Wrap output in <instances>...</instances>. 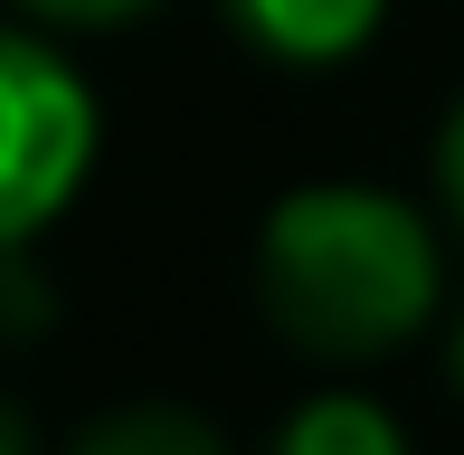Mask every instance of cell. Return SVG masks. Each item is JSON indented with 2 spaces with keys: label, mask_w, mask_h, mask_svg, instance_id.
I'll return each instance as SVG.
<instances>
[{
  "label": "cell",
  "mask_w": 464,
  "mask_h": 455,
  "mask_svg": "<svg viewBox=\"0 0 464 455\" xmlns=\"http://www.w3.org/2000/svg\"><path fill=\"white\" fill-rule=\"evenodd\" d=\"M256 285L285 342L361 361V351L408 342L436 314V237L408 199L323 180V190L276 199L266 247H256Z\"/></svg>",
  "instance_id": "cell-1"
},
{
  "label": "cell",
  "mask_w": 464,
  "mask_h": 455,
  "mask_svg": "<svg viewBox=\"0 0 464 455\" xmlns=\"http://www.w3.org/2000/svg\"><path fill=\"white\" fill-rule=\"evenodd\" d=\"M95 171V95L48 38L0 29V257L29 247Z\"/></svg>",
  "instance_id": "cell-2"
},
{
  "label": "cell",
  "mask_w": 464,
  "mask_h": 455,
  "mask_svg": "<svg viewBox=\"0 0 464 455\" xmlns=\"http://www.w3.org/2000/svg\"><path fill=\"white\" fill-rule=\"evenodd\" d=\"M379 10H389V0H227V19H237L256 48L304 57V67H323V57H351V48L379 29Z\"/></svg>",
  "instance_id": "cell-3"
},
{
  "label": "cell",
  "mask_w": 464,
  "mask_h": 455,
  "mask_svg": "<svg viewBox=\"0 0 464 455\" xmlns=\"http://www.w3.org/2000/svg\"><path fill=\"white\" fill-rule=\"evenodd\" d=\"M276 455H408V437H398V418L370 408V399H313V408L285 418Z\"/></svg>",
  "instance_id": "cell-4"
},
{
  "label": "cell",
  "mask_w": 464,
  "mask_h": 455,
  "mask_svg": "<svg viewBox=\"0 0 464 455\" xmlns=\"http://www.w3.org/2000/svg\"><path fill=\"white\" fill-rule=\"evenodd\" d=\"M76 455H227L189 408H114L104 427L76 437Z\"/></svg>",
  "instance_id": "cell-5"
},
{
  "label": "cell",
  "mask_w": 464,
  "mask_h": 455,
  "mask_svg": "<svg viewBox=\"0 0 464 455\" xmlns=\"http://www.w3.org/2000/svg\"><path fill=\"white\" fill-rule=\"evenodd\" d=\"M29 10L76 19V29H104V19H133V10H152V0H29Z\"/></svg>",
  "instance_id": "cell-6"
},
{
  "label": "cell",
  "mask_w": 464,
  "mask_h": 455,
  "mask_svg": "<svg viewBox=\"0 0 464 455\" xmlns=\"http://www.w3.org/2000/svg\"><path fill=\"white\" fill-rule=\"evenodd\" d=\"M436 180H446V199H455V218H464V105L446 114V142H436Z\"/></svg>",
  "instance_id": "cell-7"
},
{
  "label": "cell",
  "mask_w": 464,
  "mask_h": 455,
  "mask_svg": "<svg viewBox=\"0 0 464 455\" xmlns=\"http://www.w3.org/2000/svg\"><path fill=\"white\" fill-rule=\"evenodd\" d=\"M0 455H29V427H19V408L0 399Z\"/></svg>",
  "instance_id": "cell-8"
},
{
  "label": "cell",
  "mask_w": 464,
  "mask_h": 455,
  "mask_svg": "<svg viewBox=\"0 0 464 455\" xmlns=\"http://www.w3.org/2000/svg\"><path fill=\"white\" fill-rule=\"evenodd\" d=\"M446 370H455V389H464V323H455V342H446Z\"/></svg>",
  "instance_id": "cell-9"
}]
</instances>
